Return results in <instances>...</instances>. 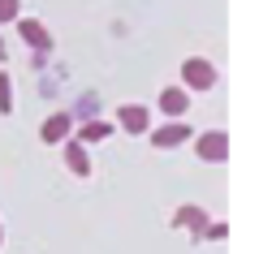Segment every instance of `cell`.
Here are the masks:
<instances>
[{
    "mask_svg": "<svg viewBox=\"0 0 259 254\" xmlns=\"http://www.w3.org/2000/svg\"><path fill=\"white\" fill-rule=\"evenodd\" d=\"M22 18V0H0V26Z\"/></svg>",
    "mask_w": 259,
    "mask_h": 254,
    "instance_id": "obj_12",
    "label": "cell"
},
{
    "mask_svg": "<svg viewBox=\"0 0 259 254\" xmlns=\"http://www.w3.org/2000/svg\"><path fill=\"white\" fill-rule=\"evenodd\" d=\"M117 125L125 134H147L151 129V108L147 104H121L117 108Z\"/></svg>",
    "mask_w": 259,
    "mask_h": 254,
    "instance_id": "obj_3",
    "label": "cell"
},
{
    "mask_svg": "<svg viewBox=\"0 0 259 254\" xmlns=\"http://www.w3.org/2000/svg\"><path fill=\"white\" fill-rule=\"evenodd\" d=\"M5 56H9V47H5V39H0V61H5Z\"/></svg>",
    "mask_w": 259,
    "mask_h": 254,
    "instance_id": "obj_15",
    "label": "cell"
},
{
    "mask_svg": "<svg viewBox=\"0 0 259 254\" xmlns=\"http://www.w3.org/2000/svg\"><path fill=\"white\" fill-rule=\"evenodd\" d=\"M156 108L164 112V117L182 121L186 112H190V91H186V86H164V91H160V99H156Z\"/></svg>",
    "mask_w": 259,
    "mask_h": 254,
    "instance_id": "obj_4",
    "label": "cell"
},
{
    "mask_svg": "<svg viewBox=\"0 0 259 254\" xmlns=\"http://www.w3.org/2000/svg\"><path fill=\"white\" fill-rule=\"evenodd\" d=\"M95 112H100V104H95V99H82V104H78V112H69V117H78V121H91Z\"/></svg>",
    "mask_w": 259,
    "mask_h": 254,
    "instance_id": "obj_14",
    "label": "cell"
},
{
    "mask_svg": "<svg viewBox=\"0 0 259 254\" xmlns=\"http://www.w3.org/2000/svg\"><path fill=\"white\" fill-rule=\"evenodd\" d=\"M69 134H74V117H69V112H52V117L39 125V138H44L48 146H52V142H65Z\"/></svg>",
    "mask_w": 259,
    "mask_h": 254,
    "instance_id": "obj_7",
    "label": "cell"
},
{
    "mask_svg": "<svg viewBox=\"0 0 259 254\" xmlns=\"http://www.w3.org/2000/svg\"><path fill=\"white\" fill-rule=\"evenodd\" d=\"M182 86L186 91H212L216 86V69L207 56H186L182 61Z\"/></svg>",
    "mask_w": 259,
    "mask_h": 254,
    "instance_id": "obj_1",
    "label": "cell"
},
{
    "mask_svg": "<svg viewBox=\"0 0 259 254\" xmlns=\"http://www.w3.org/2000/svg\"><path fill=\"white\" fill-rule=\"evenodd\" d=\"M0 245H5V228H0Z\"/></svg>",
    "mask_w": 259,
    "mask_h": 254,
    "instance_id": "obj_16",
    "label": "cell"
},
{
    "mask_svg": "<svg viewBox=\"0 0 259 254\" xmlns=\"http://www.w3.org/2000/svg\"><path fill=\"white\" fill-rule=\"evenodd\" d=\"M18 35H22V43H30L39 56L52 52V35H48V26L39 18H18Z\"/></svg>",
    "mask_w": 259,
    "mask_h": 254,
    "instance_id": "obj_5",
    "label": "cell"
},
{
    "mask_svg": "<svg viewBox=\"0 0 259 254\" xmlns=\"http://www.w3.org/2000/svg\"><path fill=\"white\" fill-rule=\"evenodd\" d=\"M108 134H112V125H108V121H100V117H91V121L78 125V142H104Z\"/></svg>",
    "mask_w": 259,
    "mask_h": 254,
    "instance_id": "obj_10",
    "label": "cell"
},
{
    "mask_svg": "<svg viewBox=\"0 0 259 254\" xmlns=\"http://www.w3.org/2000/svg\"><path fill=\"white\" fill-rule=\"evenodd\" d=\"M13 112V78L0 69V117H9Z\"/></svg>",
    "mask_w": 259,
    "mask_h": 254,
    "instance_id": "obj_11",
    "label": "cell"
},
{
    "mask_svg": "<svg viewBox=\"0 0 259 254\" xmlns=\"http://www.w3.org/2000/svg\"><path fill=\"white\" fill-rule=\"evenodd\" d=\"M65 168L74 177H87L91 173V155H87V142H78V138H69L65 142Z\"/></svg>",
    "mask_w": 259,
    "mask_h": 254,
    "instance_id": "obj_8",
    "label": "cell"
},
{
    "mask_svg": "<svg viewBox=\"0 0 259 254\" xmlns=\"http://www.w3.org/2000/svg\"><path fill=\"white\" fill-rule=\"evenodd\" d=\"M173 224H177V228H190V233L203 237V228H207V211H203V207H194V202H186V207L173 211Z\"/></svg>",
    "mask_w": 259,
    "mask_h": 254,
    "instance_id": "obj_9",
    "label": "cell"
},
{
    "mask_svg": "<svg viewBox=\"0 0 259 254\" xmlns=\"http://www.w3.org/2000/svg\"><path fill=\"white\" fill-rule=\"evenodd\" d=\"M194 155L203 164H225L229 160V134L225 129H203V134H194Z\"/></svg>",
    "mask_w": 259,
    "mask_h": 254,
    "instance_id": "obj_2",
    "label": "cell"
},
{
    "mask_svg": "<svg viewBox=\"0 0 259 254\" xmlns=\"http://www.w3.org/2000/svg\"><path fill=\"white\" fill-rule=\"evenodd\" d=\"M203 237H207V241H221V237H229V224H221V220H207Z\"/></svg>",
    "mask_w": 259,
    "mask_h": 254,
    "instance_id": "obj_13",
    "label": "cell"
},
{
    "mask_svg": "<svg viewBox=\"0 0 259 254\" xmlns=\"http://www.w3.org/2000/svg\"><path fill=\"white\" fill-rule=\"evenodd\" d=\"M186 138H194L190 125H186V121H168V125H160L156 134H151V146H160V151H173V146H182Z\"/></svg>",
    "mask_w": 259,
    "mask_h": 254,
    "instance_id": "obj_6",
    "label": "cell"
}]
</instances>
